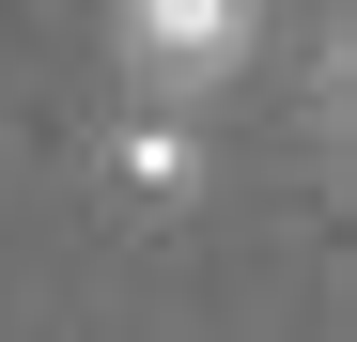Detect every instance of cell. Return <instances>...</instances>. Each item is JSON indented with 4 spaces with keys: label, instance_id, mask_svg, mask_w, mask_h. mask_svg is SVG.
<instances>
[{
    "label": "cell",
    "instance_id": "obj_1",
    "mask_svg": "<svg viewBox=\"0 0 357 342\" xmlns=\"http://www.w3.org/2000/svg\"><path fill=\"white\" fill-rule=\"evenodd\" d=\"M125 63L140 94H202L249 63V0H125Z\"/></svg>",
    "mask_w": 357,
    "mask_h": 342
},
{
    "label": "cell",
    "instance_id": "obj_2",
    "mask_svg": "<svg viewBox=\"0 0 357 342\" xmlns=\"http://www.w3.org/2000/svg\"><path fill=\"white\" fill-rule=\"evenodd\" d=\"M109 171H125V202H155V218H171V202H202V140L171 125L155 94H140V125L109 140Z\"/></svg>",
    "mask_w": 357,
    "mask_h": 342
}]
</instances>
